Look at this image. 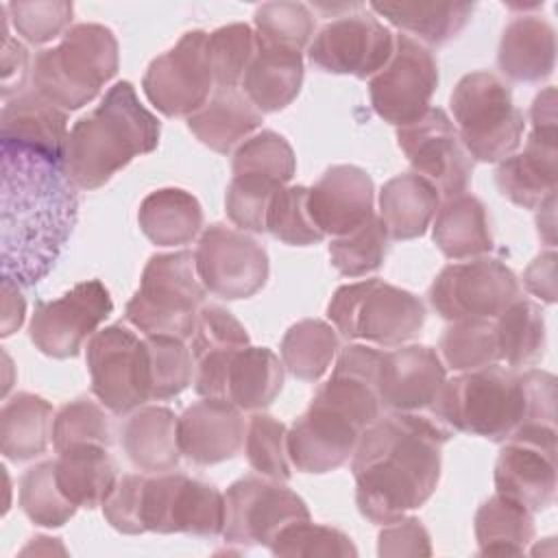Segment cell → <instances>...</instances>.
<instances>
[{
  "mask_svg": "<svg viewBox=\"0 0 558 558\" xmlns=\"http://www.w3.org/2000/svg\"><path fill=\"white\" fill-rule=\"evenodd\" d=\"M205 292L192 251L157 253L146 262L140 288L129 299L124 316L144 336L187 340Z\"/></svg>",
  "mask_w": 558,
  "mask_h": 558,
  "instance_id": "obj_6",
  "label": "cell"
},
{
  "mask_svg": "<svg viewBox=\"0 0 558 558\" xmlns=\"http://www.w3.org/2000/svg\"><path fill=\"white\" fill-rule=\"evenodd\" d=\"M159 135V120L140 102L133 85L118 81L94 111L72 124L63 168L76 190H98L135 157L153 153Z\"/></svg>",
  "mask_w": 558,
  "mask_h": 558,
  "instance_id": "obj_4",
  "label": "cell"
},
{
  "mask_svg": "<svg viewBox=\"0 0 558 558\" xmlns=\"http://www.w3.org/2000/svg\"><path fill=\"white\" fill-rule=\"evenodd\" d=\"M144 362L150 401L172 399L194 381V357L181 338L144 336Z\"/></svg>",
  "mask_w": 558,
  "mask_h": 558,
  "instance_id": "obj_40",
  "label": "cell"
},
{
  "mask_svg": "<svg viewBox=\"0 0 558 558\" xmlns=\"http://www.w3.org/2000/svg\"><path fill=\"white\" fill-rule=\"evenodd\" d=\"M264 122V113L238 87H216L209 100L187 118V129L214 153L238 148Z\"/></svg>",
  "mask_w": 558,
  "mask_h": 558,
  "instance_id": "obj_29",
  "label": "cell"
},
{
  "mask_svg": "<svg viewBox=\"0 0 558 558\" xmlns=\"http://www.w3.org/2000/svg\"><path fill=\"white\" fill-rule=\"evenodd\" d=\"M0 13H2V96L4 100H9L11 94L17 96L24 92L31 70H28V50L9 35L7 4L0 7Z\"/></svg>",
  "mask_w": 558,
  "mask_h": 558,
  "instance_id": "obj_56",
  "label": "cell"
},
{
  "mask_svg": "<svg viewBox=\"0 0 558 558\" xmlns=\"http://www.w3.org/2000/svg\"><path fill=\"white\" fill-rule=\"evenodd\" d=\"M438 355L451 371L464 373L499 364V344L493 320H451L440 336Z\"/></svg>",
  "mask_w": 558,
  "mask_h": 558,
  "instance_id": "obj_41",
  "label": "cell"
},
{
  "mask_svg": "<svg viewBox=\"0 0 558 558\" xmlns=\"http://www.w3.org/2000/svg\"><path fill=\"white\" fill-rule=\"evenodd\" d=\"M556 251L549 248L532 259L523 272V283L530 294L538 296L545 303L556 301Z\"/></svg>",
  "mask_w": 558,
  "mask_h": 558,
  "instance_id": "obj_57",
  "label": "cell"
},
{
  "mask_svg": "<svg viewBox=\"0 0 558 558\" xmlns=\"http://www.w3.org/2000/svg\"><path fill=\"white\" fill-rule=\"evenodd\" d=\"M327 318L347 340L401 347L423 329L425 305L416 294L373 277L340 286L327 305Z\"/></svg>",
  "mask_w": 558,
  "mask_h": 558,
  "instance_id": "obj_8",
  "label": "cell"
},
{
  "mask_svg": "<svg viewBox=\"0 0 558 558\" xmlns=\"http://www.w3.org/2000/svg\"><path fill=\"white\" fill-rule=\"evenodd\" d=\"M397 144L412 170L427 179L440 196L451 198L466 192L473 159L440 107H429L416 120L397 126Z\"/></svg>",
  "mask_w": 558,
  "mask_h": 558,
  "instance_id": "obj_19",
  "label": "cell"
},
{
  "mask_svg": "<svg viewBox=\"0 0 558 558\" xmlns=\"http://www.w3.org/2000/svg\"><path fill=\"white\" fill-rule=\"evenodd\" d=\"M497 65L512 83H541L549 78L556 65L554 26L536 13L514 15L501 33Z\"/></svg>",
  "mask_w": 558,
  "mask_h": 558,
  "instance_id": "obj_26",
  "label": "cell"
},
{
  "mask_svg": "<svg viewBox=\"0 0 558 558\" xmlns=\"http://www.w3.org/2000/svg\"><path fill=\"white\" fill-rule=\"evenodd\" d=\"M2 286V336H11L20 325L24 323V312H26V301L22 296V286H17L11 279H0Z\"/></svg>",
  "mask_w": 558,
  "mask_h": 558,
  "instance_id": "obj_58",
  "label": "cell"
},
{
  "mask_svg": "<svg viewBox=\"0 0 558 558\" xmlns=\"http://www.w3.org/2000/svg\"><path fill=\"white\" fill-rule=\"evenodd\" d=\"M368 9L386 17L423 46H445L469 24L473 2H371Z\"/></svg>",
  "mask_w": 558,
  "mask_h": 558,
  "instance_id": "obj_34",
  "label": "cell"
},
{
  "mask_svg": "<svg viewBox=\"0 0 558 558\" xmlns=\"http://www.w3.org/2000/svg\"><path fill=\"white\" fill-rule=\"evenodd\" d=\"M137 225L157 246H183L201 233L203 207L181 187H161L140 203Z\"/></svg>",
  "mask_w": 558,
  "mask_h": 558,
  "instance_id": "obj_35",
  "label": "cell"
},
{
  "mask_svg": "<svg viewBox=\"0 0 558 558\" xmlns=\"http://www.w3.org/2000/svg\"><path fill=\"white\" fill-rule=\"evenodd\" d=\"M395 35L364 4L333 15L307 46L310 63L327 74L371 78L390 59Z\"/></svg>",
  "mask_w": 558,
  "mask_h": 558,
  "instance_id": "obj_13",
  "label": "cell"
},
{
  "mask_svg": "<svg viewBox=\"0 0 558 558\" xmlns=\"http://www.w3.org/2000/svg\"><path fill=\"white\" fill-rule=\"evenodd\" d=\"M266 231L290 246H310L325 238L307 211L305 185H283L272 194L266 214Z\"/></svg>",
  "mask_w": 558,
  "mask_h": 558,
  "instance_id": "obj_49",
  "label": "cell"
},
{
  "mask_svg": "<svg viewBox=\"0 0 558 558\" xmlns=\"http://www.w3.org/2000/svg\"><path fill=\"white\" fill-rule=\"evenodd\" d=\"M7 13L15 33L24 41L41 46L57 37H63V33L70 28L74 4L68 0L9 2Z\"/></svg>",
  "mask_w": 558,
  "mask_h": 558,
  "instance_id": "obj_52",
  "label": "cell"
},
{
  "mask_svg": "<svg viewBox=\"0 0 558 558\" xmlns=\"http://www.w3.org/2000/svg\"><path fill=\"white\" fill-rule=\"evenodd\" d=\"M207 52L216 87H238L257 52L255 31L242 22L220 26L207 35Z\"/></svg>",
  "mask_w": 558,
  "mask_h": 558,
  "instance_id": "obj_48",
  "label": "cell"
},
{
  "mask_svg": "<svg viewBox=\"0 0 558 558\" xmlns=\"http://www.w3.org/2000/svg\"><path fill=\"white\" fill-rule=\"evenodd\" d=\"M61 493L78 508H98L118 482V469L107 447L74 445L54 460Z\"/></svg>",
  "mask_w": 558,
  "mask_h": 558,
  "instance_id": "obj_33",
  "label": "cell"
},
{
  "mask_svg": "<svg viewBox=\"0 0 558 558\" xmlns=\"http://www.w3.org/2000/svg\"><path fill=\"white\" fill-rule=\"evenodd\" d=\"M449 107L458 137L473 161L499 163L521 146L525 120L512 102V92L497 74L477 70L464 74Z\"/></svg>",
  "mask_w": 558,
  "mask_h": 558,
  "instance_id": "obj_7",
  "label": "cell"
},
{
  "mask_svg": "<svg viewBox=\"0 0 558 558\" xmlns=\"http://www.w3.org/2000/svg\"><path fill=\"white\" fill-rule=\"evenodd\" d=\"M283 379L286 366L270 349L246 344L229 357L218 399L238 405L242 412H259L279 397Z\"/></svg>",
  "mask_w": 558,
  "mask_h": 558,
  "instance_id": "obj_28",
  "label": "cell"
},
{
  "mask_svg": "<svg viewBox=\"0 0 558 558\" xmlns=\"http://www.w3.org/2000/svg\"><path fill=\"white\" fill-rule=\"evenodd\" d=\"M445 381L447 366L432 347L408 344L381 353L377 392L381 408L392 414L432 418L445 425L438 414Z\"/></svg>",
  "mask_w": 558,
  "mask_h": 558,
  "instance_id": "obj_20",
  "label": "cell"
},
{
  "mask_svg": "<svg viewBox=\"0 0 558 558\" xmlns=\"http://www.w3.org/2000/svg\"><path fill=\"white\" fill-rule=\"evenodd\" d=\"M556 427L527 425L501 442L495 462V488L530 512H543L556 501L558 462Z\"/></svg>",
  "mask_w": 558,
  "mask_h": 558,
  "instance_id": "obj_15",
  "label": "cell"
},
{
  "mask_svg": "<svg viewBox=\"0 0 558 558\" xmlns=\"http://www.w3.org/2000/svg\"><path fill=\"white\" fill-rule=\"evenodd\" d=\"M20 508L41 527H61L68 523L78 506H74L57 484L54 460H44L20 477Z\"/></svg>",
  "mask_w": 558,
  "mask_h": 558,
  "instance_id": "obj_43",
  "label": "cell"
},
{
  "mask_svg": "<svg viewBox=\"0 0 558 558\" xmlns=\"http://www.w3.org/2000/svg\"><path fill=\"white\" fill-rule=\"evenodd\" d=\"M279 187L283 185L259 174H233L225 194V209L229 220L240 231L266 233L268 205Z\"/></svg>",
  "mask_w": 558,
  "mask_h": 558,
  "instance_id": "obj_50",
  "label": "cell"
},
{
  "mask_svg": "<svg viewBox=\"0 0 558 558\" xmlns=\"http://www.w3.org/2000/svg\"><path fill=\"white\" fill-rule=\"evenodd\" d=\"M233 174H259L279 185H286L296 172V157L292 146L277 131L264 129L246 137L233 153Z\"/></svg>",
  "mask_w": 558,
  "mask_h": 558,
  "instance_id": "obj_47",
  "label": "cell"
},
{
  "mask_svg": "<svg viewBox=\"0 0 558 558\" xmlns=\"http://www.w3.org/2000/svg\"><path fill=\"white\" fill-rule=\"evenodd\" d=\"M438 414L451 432L504 442L527 425L556 427V377L499 364L445 381Z\"/></svg>",
  "mask_w": 558,
  "mask_h": 558,
  "instance_id": "obj_3",
  "label": "cell"
},
{
  "mask_svg": "<svg viewBox=\"0 0 558 558\" xmlns=\"http://www.w3.org/2000/svg\"><path fill=\"white\" fill-rule=\"evenodd\" d=\"M251 344L244 325L222 305H203L196 316L192 331V357H201L211 351L222 349H242Z\"/></svg>",
  "mask_w": 558,
  "mask_h": 558,
  "instance_id": "obj_53",
  "label": "cell"
},
{
  "mask_svg": "<svg viewBox=\"0 0 558 558\" xmlns=\"http://www.w3.org/2000/svg\"><path fill=\"white\" fill-rule=\"evenodd\" d=\"M362 427L338 410L310 401L288 429V456L296 471L323 475L340 469L355 451Z\"/></svg>",
  "mask_w": 558,
  "mask_h": 558,
  "instance_id": "obj_22",
  "label": "cell"
},
{
  "mask_svg": "<svg viewBox=\"0 0 558 558\" xmlns=\"http://www.w3.org/2000/svg\"><path fill=\"white\" fill-rule=\"evenodd\" d=\"M453 432L432 418L392 414L371 423L351 456L355 504L364 519L386 525L421 508L440 480V451Z\"/></svg>",
  "mask_w": 558,
  "mask_h": 558,
  "instance_id": "obj_2",
  "label": "cell"
},
{
  "mask_svg": "<svg viewBox=\"0 0 558 558\" xmlns=\"http://www.w3.org/2000/svg\"><path fill=\"white\" fill-rule=\"evenodd\" d=\"M54 410L33 392H17L0 410V451L11 462L41 456L52 438Z\"/></svg>",
  "mask_w": 558,
  "mask_h": 558,
  "instance_id": "obj_36",
  "label": "cell"
},
{
  "mask_svg": "<svg viewBox=\"0 0 558 558\" xmlns=\"http://www.w3.org/2000/svg\"><path fill=\"white\" fill-rule=\"evenodd\" d=\"M473 530L482 556H519L534 538V517L527 508L495 493L477 508Z\"/></svg>",
  "mask_w": 558,
  "mask_h": 558,
  "instance_id": "obj_37",
  "label": "cell"
},
{
  "mask_svg": "<svg viewBox=\"0 0 558 558\" xmlns=\"http://www.w3.org/2000/svg\"><path fill=\"white\" fill-rule=\"evenodd\" d=\"M142 521L146 532L214 538L222 534L225 495L185 473H157L144 482Z\"/></svg>",
  "mask_w": 558,
  "mask_h": 558,
  "instance_id": "obj_9",
  "label": "cell"
},
{
  "mask_svg": "<svg viewBox=\"0 0 558 558\" xmlns=\"http://www.w3.org/2000/svg\"><path fill=\"white\" fill-rule=\"evenodd\" d=\"M532 131L525 148L501 159L495 183L504 198L523 207L538 209L558 187V116L547 109L530 111Z\"/></svg>",
  "mask_w": 558,
  "mask_h": 558,
  "instance_id": "obj_21",
  "label": "cell"
},
{
  "mask_svg": "<svg viewBox=\"0 0 558 558\" xmlns=\"http://www.w3.org/2000/svg\"><path fill=\"white\" fill-rule=\"evenodd\" d=\"M205 31H187L159 57H155L142 78V89L150 105L168 116H192L216 89L207 52Z\"/></svg>",
  "mask_w": 558,
  "mask_h": 558,
  "instance_id": "obj_14",
  "label": "cell"
},
{
  "mask_svg": "<svg viewBox=\"0 0 558 558\" xmlns=\"http://www.w3.org/2000/svg\"><path fill=\"white\" fill-rule=\"evenodd\" d=\"M436 87L438 65L432 50L405 33L395 35L388 63L368 81L375 113L395 126L423 116L429 109Z\"/></svg>",
  "mask_w": 558,
  "mask_h": 558,
  "instance_id": "obj_17",
  "label": "cell"
},
{
  "mask_svg": "<svg viewBox=\"0 0 558 558\" xmlns=\"http://www.w3.org/2000/svg\"><path fill=\"white\" fill-rule=\"evenodd\" d=\"M268 549L275 556H307V558L357 556V547L344 532L329 525L312 523V519L288 525Z\"/></svg>",
  "mask_w": 558,
  "mask_h": 558,
  "instance_id": "obj_51",
  "label": "cell"
},
{
  "mask_svg": "<svg viewBox=\"0 0 558 558\" xmlns=\"http://www.w3.org/2000/svg\"><path fill=\"white\" fill-rule=\"evenodd\" d=\"M375 185L371 174L351 163L327 168L307 190V211L323 235H344L375 211Z\"/></svg>",
  "mask_w": 558,
  "mask_h": 558,
  "instance_id": "obj_23",
  "label": "cell"
},
{
  "mask_svg": "<svg viewBox=\"0 0 558 558\" xmlns=\"http://www.w3.org/2000/svg\"><path fill=\"white\" fill-rule=\"evenodd\" d=\"M194 262L205 290L227 301L257 294L270 272L266 248L246 231L222 222L203 229Z\"/></svg>",
  "mask_w": 558,
  "mask_h": 558,
  "instance_id": "obj_16",
  "label": "cell"
},
{
  "mask_svg": "<svg viewBox=\"0 0 558 558\" xmlns=\"http://www.w3.org/2000/svg\"><path fill=\"white\" fill-rule=\"evenodd\" d=\"M554 207H556V196L547 198V201L536 209V211H538V218H536L538 235H541L549 246L556 244V216H554Z\"/></svg>",
  "mask_w": 558,
  "mask_h": 558,
  "instance_id": "obj_59",
  "label": "cell"
},
{
  "mask_svg": "<svg viewBox=\"0 0 558 558\" xmlns=\"http://www.w3.org/2000/svg\"><path fill=\"white\" fill-rule=\"evenodd\" d=\"M438 207V190L416 172L392 177L379 192V218L390 240H414L425 235Z\"/></svg>",
  "mask_w": 558,
  "mask_h": 558,
  "instance_id": "obj_30",
  "label": "cell"
},
{
  "mask_svg": "<svg viewBox=\"0 0 558 558\" xmlns=\"http://www.w3.org/2000/svg\"><path fill=\"white\" fill-rule=\"evenodd\" d=\"M146 475L126 473L118 477L116 486L102 501V514L109 525L122 534H142V497H144Z\"/></svg>",
  "mask_w": 558,
  "mask_h": 558,
  "instance_id": "obj_54",
  "label": "cell"
},
{
  "mask_svg": "<svg viewBox=\"0 0 558 558\" xmlns=\"http://www.w3.org/2000/svg\"><path fill=\"white\" fill-rule=\"evenodd\" d=\"M429 303L445 320H495L521 296L517 275L495 257L447 264L429 286Z\"/></svg>",
  "mask_w": 558,
  "mask_h": 558,
  "instance_id": "obj_11",
  "label": "cell"
},
{
  "mask_svg": "<svg viewBox=\"0 0 558 558\" xmlns=\"http://www.w3.org/2000/svg\"><path fill=\"white\" fill-rule=\"evenodd\" d=\"M85 362L94 397L118 416L142 408L148 397L144 338L126 325H109L87 340Z\"/></svg>",
  "mask_w": 558,
  "mask_h": 558,
  "instance_id": "obj_12",
  "label": "cell"
},
{
  "mask_svg": "<svg viewBox=\"0 0 558 558\" xmlns=\"http://www.w3.org/2000/svg\"><path fill=\"white\" fill-rule=\"evenodd\" d=\"M68 113L35 89L9 98L0 113V146L24 148L63 163Z\"/></svg>",
  "mask_w": 558,
  "mask_h": 558,
  "instance_id": "obj_25",
  "label": "cell"
},
{
  "mask_svg": "<svg viewBox=\"0 0 558 558\" xmlns=\"http://www.w3.org/2000/svg\"><path fill=\"white\" fill-rule=\"evenodd\" d=\"M105 410L107 408L100 401L89 397H78L65 403L54 414L52 423V445L57 453L74 445H100L109 449L116 440V429Z\"/></svg>",
  "mask_w": 558,
  "mask_h": 558,
  "instance_id": "obj_45",
  "label": "cell"
},
{
  "mask_svg": "<svg viewBox=\"0 0 558 558\" xmlns=\"http://www.w3.org/2000/svg\"><path fill=\"white\" fill-rule=\"evenodd\" d=\"M379 556H432L429 532L416 517H399L381 525L377 536Z\"/></svg>",
  "mask_w": 558,
  "mask_h": 558,
  "instance_id": "obj_55",
  "label": "cell"
},
{
  "mask_svg": "<svg viewBox=\"0 0 558 558\" xmlns=\"http://www.w3.org/2000/svg\"><path fill=\"white\" fill-rule=\"evenodd\" d=\"M336 327L320 318L294 323L281 338V362L286 371L301 381H318L338 353Z\"/></svg>",
  "mask_w": 558,
  "mask_h": 558,
  "instance_id": "obj_39",
  "label": "cell"
},
{
  "mask_svg": "<svg viewBox=\"0 0 558 558\" xmlns=\"http://www.w3.org/2000/svg\"><path fill=\"white\" fill-rule=\"evenodd\" d=\"M310 519L307 504L286 486L264 475H244L225 493L222 538L233 547H270L292 523Z\"/></svg>",
  "mask_w": 558,
  "mask_h": 558,
  "instance_id": "obj_10",
  "label": "cell"
},
{
  "mask_svg": "<svg viewBox=\"0 0 558 558\" xmlns=\"http://www.w3.org/2000/svg\"><path fill=\"white\" fill-rule=\"evenodd\" d=\"M246 462L257 475L275 482H288L292 477V462L288 456V427L264 412H255L246 421L244 438Z\"/></svg>",
  "mask_w": 558,
  "mask_h": 558,
  "instance_id": "obj_46",
  "label": "cell"
},
{
  "mask_svg": "<svg viewBox=\"0 0 558 558\" xmlns=\"http://www.w3.org/2000/svg\"><path fill=\"white\" fill-rule=\"evenodd\" d=\"M303 72L301 52L257 44V52L240 87L262 113H275L299 96Z\"/></svg>",
  "mask_w": 558,
  "mask_h": 558,
  "instance_id": "obj_32",
  "label": "cell"
},
{
  "mask_svg": "<svg viewBox=\"0 0 558 558\" xmlns=\"http://www.w3.org/2000/svg\"><path fill=\"white\" fill-rule=\"evenodd\" d=\"M111 312L113 303L105 283L87 279L59 299L37 301L28 336L35 349L48 357H74Z\"/></svg>",
  "mask_w": 558,
  "mask_h": 558,
  "instance_id": "obj_18",
  "label": "cell"
},
{
  "mask_svg": "<svg viewBox=\"0 0 558 558\" xmlns=\"http://www.w3.org/2000/svg\"><path fill=\"white\" fill-rule=\"evenodd\" d=\"M255 41L259 46L303 52L316 28V15L303 2H264L255 9Z\"/></svg>",
  "mask_w": 558,
  "mask_h": 558,
  "instance_id": "obj_42",
  "label": "cell"
},
{
  "mask_svg": "<svg viewBox=\"0 0 558 558\" xmlns=\"http://www.w3.org/2000/svg\"><path fill=\"white\" fill-rule=\"evenodd\" d=\"M493 323L499 344V362H506L508 368L523 371L543 360L547 333L538 303L519 296Z\"/></svg>",
  "mask_w": 558,
  "mask_h": 558,
  "instance_id": "obj_38",
  "label": "cell"
},
{
  "mask_svg": "<svg viewBox=\"0 0 558 558\" xmlns=\"http://www.w3.org/2000/svg\"><path fill=\"white\" fill-rule=\"evenodd\" d=\"M120 445L140 471H174L181 460L179 416L166 405H142L129 414L120 429Z\"/></svg>",
  "mask_w": 558,
  "mask_h": 558,
  "instance_id": "obj_27",
  "label": "cell"
},
{
  "mask_svg": "<svg viewBox=\"0 0 558 558\" xmlns=\"http://www.w3.org/2000/svg\"><path fill=\"white\" fill-rule=\"evenodd\" d=\"M120 65L118 39L102 24H74L57 46L37 52L31 68L33 89L63 111L92 102Z\"/></svg>",
  "mask_w": 558,
  "mask_h": 558,
  "instance_id": "obj_5",
  "label": "cell"
},
{
  "mask_svg": "<svg viewBox=\"0 0 558 558\" xmlns=\"http://www.w3.org/2000/svg\"><path fill=\"white\" fill-rule=\"evenodd\" d=\"M244 438L246 418L229 401L203 397L179 416L181 453L192 464L211 466L231 460L244 447Z\"/></svg>",
  "mask_w": 558,
  "mask_h": 558,
  "instance_id": "obj_24",
  "label": "cell"
},
{
  "mask_svg": "<svg viewBox=\"0 0 558 558\" xmlns=\"http://www.w3.org/2000/svg\"><path fill=\"white\" fill-rule=\"evenodd\" d=\"M432 238L438 251L453 262L490 253L493 235L484 203L466 192L445 198L434 216Z\"/></svg>",
  "mask_w": 558,
  "mask_h": 558,
  "instance_id": "obj_31",
  "label": "cell"
},
{
  "mask_svg": "<svg viewBox=\"0 0 558 558\" xmlns=\"http://www.w3.org/2000/svg\"><path fill=\"white\" fill-rule=\"evenodd\" d=\"M0 270L22 288L57 264L78 218V194L63 163L2 146Z\"/></svg>",
  "mask_w": 558,
  "mask_h": 558,
  "instance_id": "obj_1",
  "label": "cell"
},
{
  "mask_svg": "<svg viewBox=\"0 0 558 558\" xmlns=\"http://www.w3.org/2000/svg\"><path fill=\"white\" fill-rule=\"evenodd\" d=\"M388 231L377 214L353 231L338 235L329 244L331 266L344 277H364L375 272L388 253Z\"/></svg>",
  "mask_w": 558,
  "mask_h": 558,
  "instance_id": "obj_44",
  "label": "cell"
}]
</instances>
